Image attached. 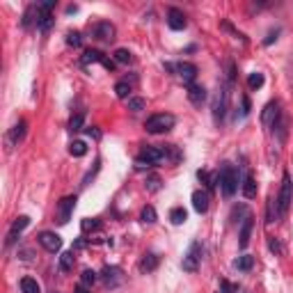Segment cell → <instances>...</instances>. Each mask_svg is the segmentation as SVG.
<instances>
[{"label":"cell","instance_id":"cell-1","mask_svg":"<svg viewBox=\"0 0 293 293\" xmlns=\"http://www.w3.org/2000/svg\"><path fill=\"white\" fill-rule=\"evenodd\" d=\"M220 188H222V195L225 197H232L236 190H238V172L234 170L229 163H225V165L220 167Z\"/></svg>","mask_w":293,"mask_h":293},{"label":"cell","instance_id":"cell-2","mask_svg":"<svg viewBox=\"0 0 293 293\" xmlns=\"http://www.w3.org/2000/svg\"><path fill=\"white\" fill-rule=\"evenodd\" d=\"M174 124H176L174 115L158 113V115H154V117L147 119L144 128H147V133H151V136H158V133H167L170 128H174Z\"/></svg>","mask_w":293,"mask_h":293},{"label":"cell","instance_id":"cell-3","mask_svg":"<svg viewBox=\"0 0 293 293\" xmlns=\"http://www.w3.org/2000/svg\"><path fill=\"white\" fill-rule=\"evenodd\" d=\"M293 202V181L289 174L282 176V188H279V195H277V206H279V218H284L289 206Z\"/></svg>","mask_w":293,"mask_h":293},{"label":"cell","instance_id":"cell-4","mask_svg":"<svg viewBox=\"0 0 293 293\" xmlns=\"http://www.w3.org/2000/svg\"><path fill=\"white\" fill-rule=\"evenodd\" d=\"M227 108H229V85H222L215 94V101H213V119L218 124L225 119Z\"/></svg>","mask_w":293,"mask_h":293},{"label":"cell","instance_id":"cell-5","mask_svg":"<svg viewBox=\"0 0 293 293\" xmlns=\"http://www.w3.org/2000/svg\"><path fill=\"white\" fill-rule=\"evenodd\" d=\"M199 263H202V243L195 241L193 245H190L188 252H186V256H183L181 268H183L186 273H195L197 268H199Z\"/></svg>","mask_w":293,"mask_h":293},{"label":"cell","instance_id":"cell-6","mask_svg":"<svg viewBox=\"0 0 293 293\" xmlns=\"http://www.w3.org/2000/svg\"><path fill=\"white\" fill-rule=\"evenodd\" d=\"M101 279H103V284L108 289H117L124 282V271H121L119 266H105L103 271H101Z\"/></svg>","mask_w":293,"mask_h":293},{"label":"cell","instance_id":"cell-7","mask_svg":"<svg viewBox=\"0 0 293 293\" xmlns=\"http://www.w3.org/2000/svg\"><path fill=\"white\" fill-rule=\"evenodd\" d=\"M37 241H39V245H41L46 252H53V254L62 250V238L55 232H41L37 236Z\"/></svg>","mask_w":293,"mask_h":293},{"label":"cell","instance_id":"cell-8","mask_svg":"<svg viewBox=\"0 0 293 293\" xmlns=\"http://www.w3.org/2000/svg\"><path fill=\"white\" fill-rule=\"evenodd\" d=\"M282 119V113H279V103L277 101H273V103H268L266 108H263L261 113V124L266 128H275V124Z\"/></svg>","mask_w":293,"mask_h":293},{"label":"cell","instance_id":"cell-9","mask_svg":"<svg viewBox=\"0 0 293 293\" xmlns=\"http://www.w3.org/2000/svg\"><path fill=\"white\" fill-rule=\"evenodd\" d=\"M115 35H117V30H115L113 23L101 21V23H97V25H92V37H94V39H101V41H113Z\"/></svg>","mask_w":293,"mask_h":293},{"label":"cell","instance_id":"cell-10","mask_svg":"<svg viewBox=\"0 0 293 293\" xmlns=\"http://www.w3.org/2000/svg\"><path fill=\"white\" fill-rule=\"evenodd\" d=\"M83 67H87V64H103L105 69H108V71H113L115 69V60H108V58H105L103 53L101 51H85V55H83Z\"/></svg>","mask_w":293,"mask_h":293},{"label":"cell","instance_id":"cell-11","mask_svg":"<svg viewBox=\"0 0 293 293\" xmlns=\"http://www.w3.org/2000/svg\"><path fill=\"white\" fill-rule=\"evenodd\" d=\"M174 74L186 85H193V80L197 78V67L193 62H179V64H174Z\"/></svg>","mask_w":293,"mask_h":293},{"label":"cell","instance_id":"cell-12","mask_svg":"<svg viewBox=\"0 0 293 293\" xmlns=\"http://www.w3.org/2000/svg\"><path fill=\"white\" fill-rule=\"evenodd\" d=\"M76 202H78V199H76L74 195H69V197H64V199L58 204V222H60V225H67V222H69Z\"/></svg>","mask_w":293,"mask_h":293},{"label":"cell","instance_id":"cell-13","mask_svg":"<svg viewBox=\"0 0 293 293\" xmlns=\"http://www.w3.org/2000/svg\"><path fill=\"white\" fill-rule=\"evenodd\" d=\"M28 225H30V218H28V215H19V218L12 222V229H9V234H7V245H14L16 238L21 236V232Z\"/></svg>","mask_w":293,"mask_h":293},{"label":"cell","instance_id":"cell-14","mask_svg":"<svg viewBox=\"0 0 293 293\" xmlns=\"http://www.w3.org/2000/svg\"><path fill=\"white\" fill-rule=\"evenodd\" d=\"M25 128H28V121L21 119V121H16L14 126L9 128V133H7V144L9 147H16V144L23 140V136H25Z\"/></svg>","mask_w":293,"mask_h":293},{"label":"cell","instance_id":"cell-15","mask_svg":"<svg viewBox=\"0 0 293 293\" xmlns=\"http://www.w3.org/2000/svg\"><path fill=\"white\" fill-rule=\"evenodd\" d=\"M209 204H211L209 190H195V193H193V209H195L197 213H206V211H209Z\"/></svg>","mask_w":293,"mask_h":293},{"label":"cell","instance_id":"cell-16","mask_svg":"<svg viewBox=\"0 0 293 293\" xmlns=\"http://www.w3.org/2000/svg\"><path fill=\"white\" fill-rule=\"evenodd\" d=\"M186 16H183V12L181 9H176V7H172V9H167V25L172 28V30H183L186 28Z\"/></svg>","mask_w":293,"mask_h":293},{"label":"cell","instance_id":"cell-17","mask_svg":"<svg viewBox=\"0 0 293 293\" xmlns=\"http://www.w3.org/2000/svg\"><path fill=\"white\" fill-rule=\"evenodd\" d=\"M140 158L147 160V163H151V165H156V163H163V160H165V151H163V147H147V149H142Z\"/></svg>","mask_w":293,"mask_h":293},{"label":"cell","instance_id":"cell-18","mask_svg":"<svg viewBox=\"0 0 293 293\" xmlns=\"http://www.w3.org/2000/svg\"><path fill=\"white\" fill-rule=\"evenodd\" d=\"M188 101L193 105H197V108H199V105L204 103V101H206V90H204L202 85H188Z\"/></svg>","mask_w":293,"mask_h":293},{"label":"cell","instance_id":"cell-19","mask_svg":"<svg viewBox=\"0 0 293 293\" xmlns=\"http://www.w3.org/2000/svg\"><path fill=\"white\" fill-rule=\"evenodd\" d=\"M241 190H243V195L248 197V199H254V197H256V181H254V176H252L250 172L243 176Z\"/></svg>","mask_w":293,"mask_h":293},{"label":"cell","instance_id":"cell-20","mask_svg":"<svg viewBox=\"0 0 293 293\" xmlns=\"http://www.w3.org/2000/svg\"><path fill=\"white\" fill-rule=\"evenodd\" d=\"M252 227H254V220H252V215H250L248 220H243V225H241V241H238V245L241 248H248V243H250V236H252Z\"/></svg>","mask_w":293,"mask_h":293},{"label":"cell","instance_id":"cell-21","mask_svg":"<svg viewBox=\"0 0 293 293\" xmlns=\"http://www.w3.org/2000/svg\"><path fill=\"white\" fill-rule=\"evenodd\" d=\"M158 268V254L156 252H147V254L140 259V271L142 273H151Z\"/></svg>","mask_w":293,"mask_h":293},{"label":"cell","instance_id":"cell-22","mask_svg":"<svg viewBox=\"0 0 293 293\" xmlns=\"http://www.w3.org/2000/svg\"><path fill=\"white\" fill-rule=\"evenodd\" d=\"M37 21H39V12H37V2H35V5H30V7L25 9L21 25L23 28H30V25H37Z\"/></svg>","mask_w":293,"mask_h":293},{"label":"cell","instance_id":"cell-23","mask_svg":"<svg viewBox=\"0 0 293 293\" xmlns=\"http://www.w3.org/2000/svg\"><path fill=\"white\" fill-rule=\"evenodd\" d=\"M74 263H76L74 250H67V252H62L60 254V271L62 273H69L71 268H74Z\"/></svg>","mask_w":293,"mask_h":293},{"label":"cell","instance_id":"cell-24","mask_svg":"<svg viewBox=\"0 0 293 293\" xmlns=\"http://www.w3.org/2000/svg\"><path fill=\"white\" fill-rule=\"evenodd\" d=\"M250 215H252V213H250V209L245 206V204H241V206H234V211H232V220L236 222V225H238V222L243 225V220H248Z\"/></svg>","mask_w":293,"mask_h":293},{"label":"cell","instance_id":"cell-25","mask_svg":"<svg viewBox=\"0 0 293 293\" xmlns=\"http://www.w3.org/2000/svg\"><path fill=\"white\" fill-rule=\"evenodd\" d=\"M279 220V206H277V197H268V215H266V222L271 225Z\"/></svg>","mask_w":293,"mask_h":293},{"label":"cell","instance_id":"cell-26","mask_svg":"<svg viewBox=\"0 0 293 293\" xmlns=\"http://www.w3.org/2000/svg\"><path fill=\"white\" fill-rule=\"evenodd\" d=\"M113 60L117 62V64H131V62H133V53L128 51V48H117V51L113 53Z\"/></svg>","mask_w":293,"mask_h":293},{"label":"cell","instance_id":"cell-27","mask_svg":"<svg viewBox=\"0 0 293 293\" xmlns=\"http://www.w3.org/2000/svg\"><path fill=\"white\" fill-rule=\"evenodd\" d=\"M170 220H172V225H183L188 220V213H186L183 206H176V209L170 211Z\"/></svg>","mask_w":293,"mask_h":293},{"label":"cell","instance_id":"cell-28","mask_svg":"<svg viewBox=\"0 0 293 293\" xmlns=\"http://www.w3.org/2000/svg\"><path fill=\"white\" fill-rule=\"evenodd\" d=\"M21 291H23V293H41V289H39L37 279L23 277V279H21Z\"/></svg>","mask_w":293,"mask_h":293},{"label":"cell","instance_id":"cell-29","mask_svg":"<svg viewBox=\"0 0 293 293\" xmlns=\"http://www.w3.org/2000/svg\"><path fill=\"white\" fill-rule=\"evenodd\" d=\"M234 266L238 268V271H250L252 266H254V256H250V254H243L238 256L236 261H234Z\"/></svg>","mask_w":293,"mask_h":293},{"label":"cell","instance_id":"cell-30","mask_svg":"<svg viewBox=\"0 0 293 293\" xmlns=\"http://www.w3.org/2000/svg\"><path fill=\"white\" fill-rule=\"evenodd\" d=\"M69 154L76 158H80L87 154V144L83 142V140H76V142H71V147H69Z\"/></svg>","mask_w":293,"mask_h":293},{"label":"cell","instance_id":"cell-31","mask_svg":"<svg viewBox=\"0 0 293 293\" xmlns=\"http://www.w3.org/2000/svg\"><path fill=\"white\" fill-rule=\"evenodd\" d=\"M156 209H154V206H144L142 209V213H140V220H142L144 225H154V222H156Z\"/></svg>","mask_w":293,"mask_h":293},{"label":"cell","instance_id":"cell-32","mask_svg":"<svg viewBox=\"0 0 293 293\" xmlns=\"http://www.w3.org/2000/svg\"><path fill=\"white\" fill-rule=\"evenodd\" d=\"M144 186H147V190H149V193H158V190H160V186H163V181H160V176H156V174H149Z\"/></svg>","mask_w":293,"mask_h":293},{"label":"cell","instance_id":"cell-33","mask_svg":"<svg viewBox=\"0 0 293 293\" xmlns=\"http://www.w3.org/2000/svg\"><path fill=\"white\" fill-rule=\"evenodd\" d=\"M147 108V101L140 97H131L128 98V110H133V113H140V110H144Z\"/></svg>","mask_w":293,"mask_h":293},{"label":"cell","instance_id":"cell-34","mask_svg":"<svg viewBox=\"0 0 293 293\" xmlns=\"http://www.w3.org/2000/svg\"><path fill=\"white\" fill-rule=\"evenodd\" d=\"M97 279H98V275L94 271H83V275H80V282H83V286H94L97 284Z\"/></svg>","mask_w":293,"mask_h":293},{"label":"cell","instance_id":"cell-35","mask_svg":"<svg viewBox=\"0 0 293 293\" xmlns=\"http://www.w3.org/2000/svg\"><path fill=\"white\" fill-rule=\"evenodd\" d=\"M261 85H263V74H259V71L250 74V78H248V87H250V90H259Z\"/></svg>","mask_w":293,"mask_h":293},{"label":"cell","instance_id":"cell-36","mask_svg":"<svg viewBox=\"0 0 293 293\" xmlns=\"http://www.w3.org/2000/svg\"><path fill=\"white\" fill-rule=\"evenodd\" d=\"M83 121H85V115L78 113L69 119V131H83Z\"/></svg>","mask_w":293,"mask_h":293},{"label":"cell","instance_id":"cell-37","mask_svg":"<svg viewBox=\"0 0 293 293\" xmlns=\"http://www.w3.org/2000/svg\"><path fill=\"white\" fill-rule=\"evenodd\" d=\"M128 92H131V85H128L126 80H119V83L115 85V94L119 98H128Z\"/></svg>","mask_w":293,"mask_h":293},{"label":"cell","instance_id":"cell-38","mask_svg":"<svg viewBox=\"0 0 293 293\" xmlns=\"http://www.w3.org/2000/svg\"><path fill=\"white\" fill-rule=\"evenodd\" d=\"M268 250H271L273 254H277V256L284 254V245H282V243H279L277 238H273V236L268 238Z\"/></svg>","mask_w":293,"mask_h":293},{"label":"cell","instance_id":"cell-39","mask_svg":"<svg viewBox=\"0 0 293 293\" xmlns=\"http://www.w3.org/2000/svg\"><path fill=\"white\" fill-rule=\"evenodd\" d=\"M67 44L69 46H74V48H78V46L83 44V37H80V32H67Z\"/></svg>","mask_w":293,"mask_h":293},{"label":"cell","instance_id":"cell-40","mask_svg":"<svg viewBox=\"0 0 293 293\" xmlns=\"http://www.w3.org/2000/svg\"><path fill=\"white\" fill-rule=\"evenodd\" d=\"M90 229H98V220H90V218L83 220V232H90Z\"/></svg>","mask_w":293,"mask_h":293},{"label":"cell","instance_id":"cell-41","mask_svg":"<svg viewBox=\"0 0 293 293\" xmlns=\"http://www.w3.org/2000/svg\"><path fill=\"white\" fill-rule=\"evenodd\" d=\"M149 167H154V165L147 163V160H142V158H137L136 160V170H149Z\"/></svg>","mask_w":293,"mask_h":293},{"label":"cell","instance_id":"cell-42","mask_svg":"<svg viewBox=\"0 0 293 293\" xmlns=\"http://www.w3.org/2000/svg\"><path fill=\"white\" fill-rule=\"evenodd\" d=\"M275 39H277V30H275V32H271V35H268V37L263 39V44H266V46H271L273 41H275Z\"/></svg>","mask_w":293,"mask_h":293},{"label":"cell","instance_id":"cell-43","mask_svg":"<svg viewBox=\"0 0 293 293\" xmlns=\"http://www.w3.org/2000/svg\"><path fill=\"white\" fill-rule=\"evenodd\" d=\"M87 136H92L94 140H98V137H101V131H97V128H87Z\"/></svg>","mask_w":293,"mask_h":293},{"label":"cell","instance_id":"cell-44","mask_svg":"<svg viewBox=\"0 0 293 293\" xmlns=\"http://www.w3.org/2000/svg\"><path fill=\"white\" fill-rule=\"evenodd\" d=\"M250 113V98H243V115Z\"/></svg>","mask_w":293,"mask_h":293},{"label":"cell","instance_id":"cell-45","mask_svg":"<svg viewBox=\"0 0 293 293\" xmlns=\"http://www.w3.org/2000/svg\"><path fill=\"white\" fill-rule=\"evenodd\" d=\"M222 289H225V293H232V291H236V289H234V286L229 284V282H222Z\"/></svg>","mask_w":293,"mask_h":293},{"label":"cell","instance_id":"cell-46","mask_svg":"<svg viewBox=\"0 0 293 293\" xmlns=\"http://www.w3.org/2000/svg\"><path fill=\"white\" fill-rule=\"evenodd\" d=\"M74 293H90V291H87V286H83V284H80V286H78V289H76Z\"/></svg>","mask_w":293,"mask_h":293},{"label":"cell","instance_id":"cell-47","mask_svg":"<svg viewBox=\"0 0 293 293\" xmlns=\"http://www.w3.org/2000/svg\"><path fill=\"white\" fill-rule=\"evenodd\" d=\"M67 12H69V14H76V12H78V7H76V5H69Z\"/></svg>","mask_w":293,"mask_h":293}]
</instances>
